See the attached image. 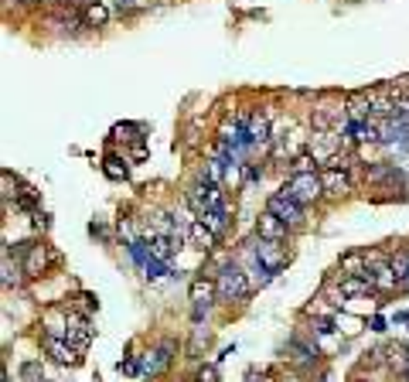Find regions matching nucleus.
Wrapping results in <instances>:
<instances>
[{
  "instance_id": "obj_1",
  "label": "nucleus",
  "mask_w": 409,
  "mask_h": 382,
  "mask_svg": "<svg viewBox=\"0 0 409 382\" xmlns=\"http://www.w3.org/2000/svg\"><path fill=\"white\" fill-rule=\"evenodd\" d=\"M280 191H284L286 198L300 202V205H311V202L324 198V181H321L317 171H307V174H293Z\"/></svg>"
},
{
  "instance_id": "obj_2",
  "label": "nucleus",
  "mask_w": 409,
  "mask_h": 382,
  "mask_svg": "<svg viewBox=\"0 0 409 382\" xmlns=\"http://www.w3.org/2000/svg\"><path fill=\"white\" fill-rule=\"evenodd\" d=\"M215 287H218V297L222 300H245L249 294H252L249 277L243 273V266H236V263H225V266L218 270Z\"/></svg>"
},
{
  "instance_id": "obj_3",
  "label": "nucleus",
  "mask_w": 409,
  "mask_h": 382,
  "mask_svg": "<svg viewBox=\"0 0 409 382\" xmlns=\"http://www.w3.org/2000/svg\"><path fill=\"white\" fill-rule=\"evenodd\" d=\"M266 212H273L277 218H284L290 229H300V225L307 222V212H304V205H300V202H293V198H286L284 191L270 195V202H266Z\"/></svg>"
},
{
  "instance_id": "obj_4",
  "label": "nucleus",
  "mask_w": 409,
  "mask_h": 382,
  "mask_svg": "<svg viewBox=\"0 0 409 382\" xmlns=\"http://www.w3.org/2000/svg\"><path fill=\"white\" fill-rule=\"evenodd\" d=\"M252 253L259 259V266H266L270 273H280L286 263H290V253H286L284 243H273V239H256Z\"/></svg>"
},
{
  "instance_id": "obj_5",
  "label": "nucleus",
  "mask_w": 409,
  "mask_h": 382,
  "mask_svg": "<svg viewBox=\"0 0 409 382\" xmlns=\"http://www.w3.org/2000/svg\"><path fill=\"white\" fill-rule=\"evenodd\" d=\"M44 355H51V362H58V365H72V369L82 362L79 348H76L69 338H55V335L44 338Z\"/></svg>"
},
{
  "instance_id": "obj_6",
  "label": "nucleus",
  "mask_w": 409,
  "mask_h": 382,
  "mask_svg": "<svg viewBox=\"0 0 409 382\" xmlns=\"http://www.w3.org/2000/svg\"><path fill=\"white\" fill-rule=\"evenodd\" d=\"M65 338L72 341L79 351H85V348L92 345V324H89L85 314H69V318H65Z\"/></svg>"
},
{
  "instance_id": "obj_7",
  "label": "nucleus",
  "mask_w": 409,
  "mask_h": 382,
  "mask_svg": "<svg viewBox=\"0 0 409 382\" xmlns=\"http://www.w3.org/2000/svg\"><path fill=\"white\" fill-rule=\"evenodd\" d=\"M218 294V287L211 284V280H204V277H195L191 280V304H195V321H202L204 311H208V304L211 297Z\"/></svg>"
},
{
  "instance_id": "obj_8",
  "label": "nucleus",
  "mask_w": 409,
  "mask_h": 382,
  "mask_svg": "<svg viewBox=\"0 0 409 382\" xmlns=\"http://www.w3.org/2000/svg\"><path fill=\"white\" fill-rule=\"evenodd\" d=\"M286 225L284 218H277L273 212H263L256 218V239H273V243H284L286 239Z\"/></svg>"
},
{
  "instance_id": "obj_9",
  "label": "nucleus",
  "mask_w": 409,
  "mask_h": 382,
  "mask_svg": "<svg viewBox=\"0 0 409 382\" xmlns=\"http://www.w3.org/2000/svg\"><path fill=\"white\" fill-rule=\"evenodd\" d=\"M321 181H324V195H334V198H341V195L351 191V177L341 168H324L321 171Z\"/></svg>"
},
{
  "instance_id": "obj_10",
  "label": "nucleus",
  "mask_w": 409,
  "mask_h": 382,
  "mask_svg": "<svg viewBox=\"0 0 409 382\" xmlns=\"http://www.w3.org/2000/svg\"><path fill=\"white\" fill-rule=\"evenodd\" d=\"M171 358H174V341H161V348H154V351L143 358V372H147V376H157V372H164V369L171 365Z\"/></svg>"
},
{
  "instance_id": "obj_11",
  "label": "nucleus",
  "mask_w": 409,
  "mask_h": 382,
  "mask_svg": "<svg viewBox=\"0 0 409 382\" xmlns=\"http://www.w3.org/2000/svg\"><path fill=\"white\" fill-rule=\"evenodd\" d=\"M48 250L44 246H38V243H31V246H24V277H41L44 273V266H48Z\"/></svg>"
},
{
  "instance_id": "obj_12",
  "label": "nucleus",
  "mask_w": 409,
  "mask_h": 382,
  "mask_svg": "<svg viewBox=\"0 0 409 382\" xmlns=\"http://www.w3.org/2000/svg\"><path fill=\"white\" fill-rule=\"evenodd\" d=\"M245 137H249L252 147L270 144V140H273V137H270V113H252V116H249V127H245Z\"/></svg>"
},
{
  "instance_id": "obj_13",
  "label": "nucleus",
  "mask_w": 409,
  "mask_h": 382,
  "mask_svg": "<svg viewBox=\"0 0 409 382\" xmlns=\"http://www.w3.org/2000/svg\"><path fill=\"white\" fill-rule=\"evenodd\" d=\"M106 21H110V3L106 0H89L82 7V24L85 28H103Z\"/></svg>"
},
{
  "instance_id": "obj_14",
  "label": "nucleus",
  "mask_w": 409,
  "mask_h": 382,
  "mask_svg": "<svg viewBox=\"0 0 409 382\" xmlns=\"http://www.w3.org/2000/svg\"><path fill=\"white\" fill-rule=\"evenodd\" d=\"M188 239H191V243H195V250H202V253H208V250L218 243V236L204 225L202 218H195V222L188 225Z\"/></svg>"
},
{
  "instance_id": "obj_15",
  "label": "nucleus",
  "mask_w": 409,
  "mask_h": 382,
  "mask_svg": "<svg viewBox=\"0 0 409 382\" xmlns=\"http://www.w3.org/2000/svg\"><path fill=\"white\" fill-rule=\"evenodd\" d=\"M375 284L365 280V277H341V294L345 297H362V294H372Z\"/></svg>"
},
{
  "instance_id": "obj_16",
  "label": "nucleus",
  "mask_w": 409,
  "mask_h": 382,
  "mask_svg": "<svg viewBox=\"0 0 409 382\" xmlns=\"http://www.w3.org/2000/svg\"><path fill=\"white\" fill-rule=\"evenodd\" d=\"M147 253L154 256V259H164V263H171V256L177 253V250H174V243H171L167 236H150V239H147Z\"/></svg>"
},
{
  "instance_id": "obj_17",
  "label": "nucleus",
  "mask_w": 409,
  "mask_h": 382,
  "mask_svg": "<svg viewBox=\"0 0 409 382\" xmlns=\"http://www.w3.org/2000/svg\"><path fill=\"white\" fill-rule=\"evenodd\" d=\"M385 362H389V369H396V372H406V365H409V351H406V345H399V341H392V345H385Z\"/></svg>"
},
{
  "instance_id": "obj_18",
  "label": "nucleus",
  "mask_w": 409,
  "mask_h": 382,
  "mask_svg": "<svg viewBox=\"0 0 409 382\" xmlns=\"http://www.w3.org/2000/svg\"><path fill=\"white\" fill-rule=\"evenodd\" d=\"M372 284H375V290H396V287H399V277L389 270V263H382V266L372 273Z\"/></svg>"
},
{
  "instance_id": "obj_19",
  "label": "nucleus",
  "mask_w": 409,
  "mask_h": 382,
  "mask_svg": "<svg viewBox=\"0 0 409 382\" xmlns=\"http://www.w3.org/2000/svg\"><path fill=\"white\" fill-rule=\"evenodd\" d=\"M198 218H202V222L211 229V232H215V236H218V239H222V236H225V229H229V215L222 212V209H211V212L198 215Z\"/></svg>"
},
{
  "instance_id": "obj_20",
  "label": "nucleus",
  "mask_w": 409,
  "mask_h": 382,
  "mask_svg": "<svg viewBox=\"0 0 409 382\" xmlns=\"http://www.w3.org/2000/svg\"><path fill=\"white\" fill-rule=\"evenodd\" d=\"M103 171H106V177H110V181H126V174H130L126 161H123V157H116V154H110V157L103 161Z\"/></svg>"
},
{
  "instance_id": "obj_21",
  "label": "nucleus",
  "mask_w": 409,
  "mask_h": 382,
  "mask_svg": "<svg viewBox=\"0 0 409 382\" xmlns=\"http://www.w3.org/2000/svg\"><path fill=\"white\" fill-rule=\"evenodd\" d=\"M389 270L399 277V284H406V277H409V253L406 250H399V253L389 256Z\"/></svg>"
},
{
  "instance_id": "obj_22",
  "label": "nucleus",
  "mask_w": 409,
  "mask_h": 382,
  "mask_svg": "<svg viewBox=\"0 0 409 382\" xmlns=\"http://www.w3.org/2000/svg\"><path fill=\"white\" fill-rule=\"evenodd\" d=\"M317 164H321L317 157H311V154H297V157H293V174H307V171H314Z\"/></svg>"
},
{
  "instance_id": "obj_23",
  "label": "nucleus",
  "mask_w": 409,
  "mask_h": 382,
  "mask_svg": "<svg viewBox=\"0 0 409 382\" xmlns=\"http://www.w3.org/2000/svg\"><path fill=\"white\" fill-rule=\"evenodd\" d=\"M133 133H143V127H137V123H116L113 127V140H137Z\"/></svg>"
},
{
  "instance_id": "obj_24",
  "label": "nucleus",
  "mask_w": 409,
  "mask_h": 382,
  "mask_svg": "<svg viewBox=\"0 0 409 382\" xmlns=\"http://www.w3.org/2000/svg\"><path fill=\"white\" fill-rule=\"evenodd\" d=\"M21 379L24 382H44V376H41V362H24V365H21Z\"/></svg>"
},
{
  "instance_id": "obj_25",
  "label": "nucleus",
  "mask_w": 409,
  "mask_h": 382,
  "mask_svg": "<svg viewBox=\"0 0 409 382\" xmlns=\"http://www.w3.org/2000/svg\"><path fill=\"white\" fill-rule=\"evenodd\" d=\"M17 284H21V270L10 266V259L3 256V287H17Z\"/></svg>"
},
{
  "instance_id": "obj_26",
  "label": "nucleus",
  "mask_w": 409,
  "mask_h": 382,
  "mask_svg": "<svg viewBox=\"0 0 409 382\" xmlns=\"http://www.w3.org/2000/svg\"><path fill=\"white\" fill-rule=\"evenodd\" d=\"M143 270H147V277H150V280H161L164 273H167V263H164V259H154V256H150V259L143 263Z\"/></svg>"
},
{
  "instance_id": "obj_27",
  "label": "nucleus",
  "mask_w": 409,
  "mask_h": 382,
  "mask_svg": "<svg viewBox=\"0 0 409 382\" xmlns=\"http://www.w3.org/2000/svg\"><path fill=\"white\" fill-rule=\"evenodd\" d=\"M195 382H218V369H215V365H202L198 376H195Z\"/></svg>"
},
{
  "instance_id": "obj_28",
  "label": "nucleus",
  "mask_w": 409,
  "mask_h": 382,
  "mask_svg": "<svg viewBox=\"0 0 409 382\" xmlns=\"http://www.w3.org/2000/svg\"><path fill=\"white\" fill-rule=\"evenodd\" d=\"M256 177H263V171L256 168V164H245V171H243V181L249 184V181H256Z\"/></svg>"
},
{
  "instance_id": "obj_29",
  "label": "nucleus",
  "mask_w": 409,
  "mask_h": 382,
  "mask_svg": "<svg viewBox=\"0 0 409 382\" xmlns=\"http://www.w3.org/2000/svg\"><path fill=\"white\" fill-rule=\"evenodd\" d=\"M202 345H208V331H204V328H195V341H191V348L198 351Z\"/></svg>"
},
{
  "instance_id": "obj_30",
  "label": "nucleus",
  "mask_w": 409,
  "mask_h": 382,
  "mask_svg": "<svg viewBox=\"0 0 409 382\" xmlns=\"http://www.w3.org/2000/svg\"><path fill=\"white\" fill-rule=\"evenodd\" d=\"M331 331H334L331 321H317V335H331Z\"/></svg>"
},
{
  "instance_id": "obj_31",
  "label": "nucleus",
  "mask_w": 409,
  "mask_h": 382,
  "mask_svg": "<svg viewBox=\"0 0 409 382\" xmlns=\"http://www.w3.org/2000/svg\"><path fill=\"white\" fill-rule=\"evenodd\" d=\"M396 85H399V96H409V76H403Z\"/></svg>"
},
{
  "instance_id": "obj_32",
  "label": "nucleus",
  "mask_w": 409,
  "mask_h": 382,
  "mask_svg": "<svg viewBox=\"0 0 409 382\" xmlns=\"http://www.w3.org/2000/svg\"><path fill=\"white\" fill-rule=\"evenodd\" d=\"M372 331H385V321L382 318H372Z\"/></svg>"
},
{
  "instance_id": "obj_33",
  "label": "nucleus",
  "mask_w": 409,
  "mask_h": 382,
  "mask_svg": "<svg viewBox=\"0 0 409 382\" xmlns=\"http://www.w3.org/2000/svg\"><path fill=\"white\" fill-rule=\"evenodd\" d=\"M403 376H406V382H409V365H406V372H403Z\"/></svg>"
},
{
  "instance_id": "obj_34",
  "label": "nucleus",
  "mask_w": 409,
  "mask_h": 382,
  "mask_svg": "<svg viewBox=\"0 0 409 382\" xmlns=\"http://www.w3.org/2000/svg\"><path fill=\"white\" fill-rule=\"evenodd\" d=\"M290 382H300V379H290Z\"/></svg>"
},
{
  "instance_id": "obj_35",
  "label": "nucleus",
  "mask_w": 409,
  "mask_h": 382,
  "mask_svg": "<svg viewBox=\"0 0 409 382\" xmlns=\"http://www.w3.org/2000/svg\"><path fill=\"white\" fill-rule=\"evenodd\" d=\"M406 287H409V277H406Z\"/></svg>"
},
{
  "instance_id": "obj_36",
  "label": "nucleus",
  "mask_w": 409,
  "mask_h": 382,
  "mask_svg": "<svg viewBox=\"0 0 409 382\" xmlns=\"http://www.w3.org/2000/svg\"><path fill=\"white\" fill-rule=\"evenodd\" d=\"M24 3H28V0H24Z\"/></svg>"
}]
</instances>
